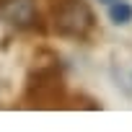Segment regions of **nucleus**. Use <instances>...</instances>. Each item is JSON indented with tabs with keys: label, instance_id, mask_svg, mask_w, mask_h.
<instances>
[{
	"label": "nucleus",
	"instance_id": "nucleus-6",
	"mask_svg": "<svg viewBox=\"0 0 132 132\" xmlns=\"http://www.w3.org/2000/svg\"><path fill=\"white\" fill-rule=\"evenodd\" d=\"M98 3H104V5H109V3H111V0H98Z\"/></svg>",
	"mask_w": 132,
	"mask_h": 132
},
{
	"label": "nucleus",
	"instance_id": "nucleus-2",
	"mask_svg": "<svg viewBox=\"0 0 132 132\" xmlns=\"http://www.w3.org/2000/svg\"><path fill=\"white\" fill-rule=\"evenodd\" d=\"M52 29L62 39L86 42L96 29V13L88 0H49Z\"/></svg>",
	"mask_w": 132,
	"mask_h": 132
},
{
	"label": "nucleus",
	"instance_id": "nucleus-1",
	"mask_svg": "<svg viewBox=\"0 0 132 132\" xmlns=\"http://www.w3.org/2000/svg\"><path fill=\"white\" fill-rule=\"evenodd\" d=\"M65 96H68V86H65V75L57 62L36 65L26 75L23 86V104L31 109H60L65 106Z\"/></svg>",
	"mask_w": 132,
	"mask_h": 132
},
{
	"label": "nucleus",
	"instance_id": "nucleus-5",
	"mask_svg": "<svg viewBox=\"0 0 132 132\" xmlns=\"http://www.w3.org/2000/svg\"><path fill=\"white\" fill-rule=\"evenodd\" d=\"M75 106H80V109H91V111H98L101 109V104L96 101V98H91V96H75Z\"/></svg>",
	"mask_w": 132,
	"mask_h": 132
},
{
	"label": "nucleus",
	"instance_id": "nucleus-3",
	"mask_svg": "<svg viewBox=\"0 0 132 132\" xmlns=\"http://www.w3.org/2000/svg\"><path fill=\"white\" fill-rule=\"evenodd\" d=\"M0 21L16 31H47L36 0H0Z\"/></svg>",
	"mask_w": 132,
	"mask_h": 132
},
{
	"label": "nucleus",
	"instance_id": "nucleus-4",
	"mask_svg": "<svg viewBox=\"0 0 132 132\" xmlns=\"http://www.w3.org/2000/svg\"><path fill=\"white\" fill-rule=\"evenodd\" d=\"M109 21L117 26H127L132 21V3L129 0H111L109 3Z\"/></svg>",
	"mask_w": 132,
	"mask_h": 132
}]
</instances>
